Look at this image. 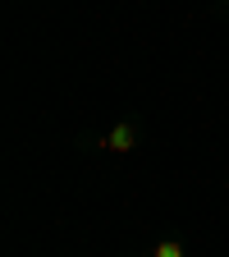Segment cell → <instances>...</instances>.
<instances>
[{
	"label": "cell",
	"instance_id": "6da1fadb",
	"mask_svg": "<svg viewBox=\"0 0 229 257\" xmlns=\"http://www.w3.org/2000/svg\"><path fill=\"white\" fill-rule=\"evenodd\" d=\"M128 143H133V134H128V128H119V134H115V138H110V147H115V152H124V147H128Z\"/></svg>",
	"mask_w": 229,
	"mask_h": 257
},
{
	"label": "cell",
	"instance_id": "7a4b0ae2",
	"mask_svg": "<svg viewBox=\"0 0 229 257\" xmlns=\"http://www.w3.org/2000/svg\"><path fill=\"white\" fill-rule=\"evenodd\" d=\"M156 257H183V252H179V243H160V248H156Z\"/></svg>",
	"mask_w": 229,
	"mask_h": 257
}]
</instances>
